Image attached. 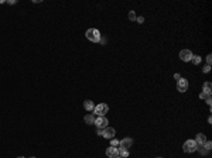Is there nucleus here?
Here are the masks:
<instances>
[{
  "mask_svg": "<svg viewBox=\"0 0 212 158\" xmlns=\"http://www.w3.org/2000/svg\"><path fill=\"white\" fill-rule=\"evenodd\" d=\"M85 36H86V38H88L89 41H92V43H100V33H99V30H96V28L86 30Z\"/></svg>",
  "mask_w": 212,
  "mask_h": 158,
  "instance_id": "f257e3e1",
  "label": "nucleus"
},
{
  "mask_svg": "<svg viewBox=\"0 0 212 158\" xmlns=\"http://www.w3.org/2000/svg\"><path fill=\"white\" fill-rule=\"evenodd\" d=\"M107 112H109V106H107L106 103H99V105H96L95 109H93V113L98 115L99 117H105V115Z\"/></svg>",
  "mask_w": 212,
  "mask_h": 158,
  "instance_id": "f03ea898",
  "label": "nucleus"
},
{
  "mask_svg": "<svg viewBox=\"0 0 212 158\" xmlns=\"http://www.w3.org/2000/svg\"><path fill=\"white\" fill-rule=\"evenodd\" d=\"M197 148H198V144L195 143V140H187L183 145L184 152H194V151H197Z\"/></svg>",
  "mask_w": 212,
  "mask_h": 158,
  "instance_id": "7ed1b4c3",
  "label": "nucleus"
},
{
  "mask_svg": "<svg viewBox=\"0 0 212 158\" xmlns=\"http://www.w3.org/2000/svg\"><path fill=\"white\" fill-rule=\"evenodd\" d=\"M177 89H178L181 93H183V92H187V90H188V80L181 78L178 82H177Z\"/></svg>",
  "mask_w": 212,
  "mask_h": 158,
  "instance_id": "20e7f679",
  "label": "nucleus"
},
{
  "mask_svg": "<svg viewBox=\"0 0 212 158\" xmlns=\"http://www.w3.org/2000/svg\"><path fill=\"white\" fill-rule=\"evenodd\" d=\"M115 134H116V131H115L113 127H106V129H103V131H102V136L105 137V138H109V140L115 138Z\"/></svg>",
  "mask_w": 212,
  "mask_h": 158,
  "instance_id": "39448f33",
  "label": "nucleus"
},
{
  "mask_svg": "<svg viewBox=\"0 0 212 158\" xmlns=\"http://www.w3.org/2000/svg\"><path fill=\"white\" fill-rule=\"evenodd\" d=\"M95 124H96L98 129H106L107 124H109V122H107L106 117H98V119L95 120Z\"/></svg>",
  "mask_w": 212,
  "mask_h": 158,
  "instance_id": "423d86ee",
  "label": "nucleus"
},
{
  "mask_svg": "<svg viewBox=\"0 0 212 158\" xmlns=\"http://www.w3.org/2000/svg\"><path fill=\"white\" fill-rule=\"evenodd\" d=\"M180 58H181V61H184V62H188V61H191V58H192V52H191L190 50H183L180 52Z\"/></svg>",
  "mask_w": 212,
  "mask_h": 158,
  "instance_id": "0eeeda50",
  "label": "nucleus"
},
{
  "mask_svg": "<svg viewBox=\"0 0 212 158\" xmlns=\"http://www.w3.org/2000/svg\"><path fill=\"white\" fill-rule=\"evenodd\" d=\"M119 145L120 147H123V148H130L132 145H133V140L130 138V137H126V138H123V140H120L119 141Z\"/></svg>",
  "mask_w": 212,
  "mask_h": 158,
  "instance_id": "6e6552de",
  "label": "nucleus"
},
{
  "mask_svg": "<svg viewBox=\"0 0 212 158\" xmlns=\"http://www.w3.org/2000/svg\"><path fill=\"white\" fill-rule=\"evenodd\" d=\"M106 155L109 158H115L119 155V151H117V147H109L107 150H106Z\"/></svg>",
  "mask_w": 212,
  "mask_h": 158,
  "instance_id": "1a4fd4ad",
  "label": "nucleus"
},
{
  "mask_svg": "<svg viewBox=\"0 0 212 158\" xmlns=\"http://www.w3.org/2000/svg\"><path fill=\"white\" fill-rule=\"evenodd\" d=\"M206 141V136H205L204 133H199V134H197V138H195V143L198 144V145H204V143Z\"/></svg>",
  "mask_w": 212,
  "mask_h": 158,
  "instance_id": "9d476101",
  "label": "nucleus"
},
{
  "mask_svg": "<svg viewBox=\"0 0 212 158\" xmlns=\"http://www.w3.org/2000/svg\"><path fill=\"white\" fill-rule=\"evenodd\" d=\"M202 90H204L205 95H211V90H212V83L211 82H205L204 86H202Z\"/></svg>",
  "mask_w": 212,
  "mask_h": 158,
  "instance_id": "9b49d317",
  "label": "nucleus"
},
{
  "mask_svg": "<svg viewBox=\"0 0 212 158\" xmlns=\"http://www.w3.org/2000/svg\"><path fill=\"white\" fill-rule=\"evenodd\" d=\"M84 107L88 110V112H92L93 109H95V103L92 100H85L84 102Z\"/></svg>",
  "mask_w": 212,
  "mask_h": 158,
  "instance_id": "f8f14e48",
  "label": "nucleus"
},
{
  "mask_svg": "<svg viewBox=\"0 0 212 158\" xmlns=\"http://www.w3.org/2000/svg\"><path fill=\"white\" fill-rule=\"evenodd\" d=\"M117 151H119V157L125 158L129 155V150L127 148H123V147H120V148H117Z\"/></svg>",
  "mask_w": 212,
  "mask_h": 158,
  "instance_id": "ddd939ff",
  "label": "nucleus"
},
{
  "mask_svg": "<svg viewBox=\"0 0 212 158\" xmlns=\"http://www.w3.org/2000/svg\"><path fill=\"white\" fill-rule=\"evenodd\" d=\"M95 120H96V119H95L92 115L85 116V123H86V124H95Z\"/></svg>",
  "mask_w": 212,
  "mask_h": 158,
  "instance_id": "4468645a",
  "label": "nucleus"
},
{
  "mask_svg": "<svg viewBox=\"0 0 212 158\" xmlns=\"http://www.w3.org/2000/svg\"><path fill=\"white\" fill-rule=\"evenodd\" d=\"M198 151H199V152H201V154H202V155H206V154H208V150H206V148H205L204 145H198V148H197Z\"/></svg>",
  "mask_w": 212,
  "mask_h": 158,
  "instance_id": "2eb2a0df",
  "label": "nucleus"
},
{
  "mask_svg": "<svg viewBox=\"0 0 212 158\" xmlns=\"http://www.w3.org/2000/svg\"><path fill=\"white\" fill-rule=\"evenodd\" d=\"M191 61H192V62H194L195 65H198L199 62H201V57H199V55H192Z\"/></svg>",
  "mask_w": 212,
  "mask_h": 158,
  "instance_id": "dca6fc26",
  "label": "nucleus"
},
{
  "mask_svg": "<svg viewBox=\"0 0 212 158\" xmlns=\"http://www.w3.org/2000/svg\"><path fill=\"white\" fill-rule=\"evenodd\" d=\"M136 19H137V17H136V13H134V11H130V13H129V20H130V21H136Z\"/></svg>",
  "mask_w": 212,
  "mask_h": 158,
  "instance_id": "f3484780",
  "label": "nucleus"
},
{
  "mask_svg": "<svg viewBox=\"0 0 212 158\" xmlns=\"http://www.w3.org/2000/svg\"><path fill=\"white\" fill-rule=\"evenodd\" d=\"M117 145H119V140L112 138V140H110V147H117Z\"/></svg>",
  "mask_w": 212,
  "mask_h": 158,
  "instance_id": "a211bd4d",
  "label": "nucleus"
},
{
  "mask_svg": "<svg viewBox=\"0 0 212 158\" xmlns=\"http://www.w3.org/2000/svg\"><path fill=\"white\" fill-rule=\"evenodd\" d=\"M204 147H205V148H206L208 151H209V150L212 148V143H211V141H208V140H206V141L204 143Z\"/></svg>",
  "mask_w": 212,
  "mask_h": 158,
  "instance_id": "6ab92c4d",
  "label": "nucleus"
},
{
  "mask_svg": "<svg viewBox=\"0 0 212 158\" xmlns=\"http://www.w3.org/2000/svg\"><path fill=\"white\" fill-rule=\"evenodd\" d=\"M205 102L211 106V103H212V100H211V95H205Z\"/></svg>",
  "mask_w": 212,
  "mask_h": 158,
  "instance_id": "aec40b11",
  "label": "nucleus"
},
{
  "mask_svg": "<svg viewBox=\"0 0 212 158\" xmlns=\"http://www.w3.org/2000/svg\"><path fill=\"white\" fill-rule=\"evenodd\" d=\"M202 71H204V73H208V72L211 71V65H205L204 68H202Z\"/></svg>",
  "mask_w": 212,
  "mask_h": 158,
  "instance_id": "412c9836",
  "label": "nucleus"
},
{
  "mask_svg": "<svg viewBox=\"0 0 212 158\" xmlns=\"http://www.w3.org/2000/svg\"><path fill=\"white\" fill-rule=\"evenodd\" d=\"M206 62H208L206 65H211V62H212V55H211V54H209V55L206 57Z\"/></svg>",
  "mask_w": 212,
  "mask_h": 158,
  "instance_id": "4be33fe9",
  "label": "nucleus"
},
{
  "mask_svg": "<svg viewBox=\"0 0 212 158\" xmlns=\"http://www.w3.org/2000/svg\"><path fill=\"white\" fill-rule=\"evenodd\" d=\"M136 20H137V23H139V24H141V23H144V17H137Z\"/></svg>",
  "mask_w": 212,
  "mask_h": 158,
  "instance_id": "5701e85b",
  "label": "nucleus"
},
{
  "mask_svg": "<svg viewBox=\"0 0 212 158\" xmlns=\"http://www.w3.org/2000/svg\"><path fill=\"white\" fill-rule=\"evenodd\" d=\"M174 78H175V79H177V82H178V80L181 79V75H180V73H175V75H174Z\"/></svg>",
  "mask_w": 212,
  "mask_h": 158,
  "instance_id": "b1692460",
  "label": "nucleus"
},
{
  "mask_svg": "<svg viewBox=\"0 0 212 158\" xmlns=\"http://www.w3.org/2000/svg\"><path fill=\"white\" fill-rule=\"evenodd\" d=\"M199 98H201V99H205V93H204V92H202V93L199 95Z\"/></svg>",
  "mask_w": 212,
  "mask_h": 158,
  "instance_id": "393cba45",
  "label": "nucleus"
},
{
  "mask_svg": "<svg viewBox=\"0 0 212 158\" xmlns=\"http://www.w3.org/2000/svg\"><path fill=\"white\" fill-rule=\"evenodd\" d=\"M115 158H122V157H119V155H117V157H115Z\"/></svg>",
  "mask_w": 212,
  "mask_h": 158,
  "instance_id": "a878e982",
  "label": "nucleus"
},
{
  "mask_svg": "<svg viewBox=\"0 0 212 158\" xmlns=\"http://www.w3.org/2000/svg\"><path fill=\"white\" fill-rule=\"evenodd\" d=\"M17 158H24V157H17Z\"/></svg>",
  "mask_w": 212,
  "mask_h": 158,
  "instance_id": "bb28decb",
  "label": "nucleus"
},
{
  "mask_svg": "<svg viewBox=\"0 0 212 158\" xmlns=\"http://www.w3.org/2000/svg\"><path fill=\"white\" fill-rule=\"evenodd\" d=\"M31 158H35V157H31Z\"/></svg>",
  "mask_w": 212,
  "mask_h": 158,
  "instance_id": "cd10ccee",
  "label": "nucleus"
},
{
  "mask_svg": "<svg viewBox=\"0 0 212 158\" xmlns=\"http://www.w3.org/2000/svg\"><path fill=\"white\" fill-rule=\"evenodd\" d=\"M158 158H160V157H158Z\"/></svg>",
  "mask_w": 212,
  "mask_h": 158,
  "instance_id": "c85d7f7f",
  "label": "nucleus"
}]
</instances>
